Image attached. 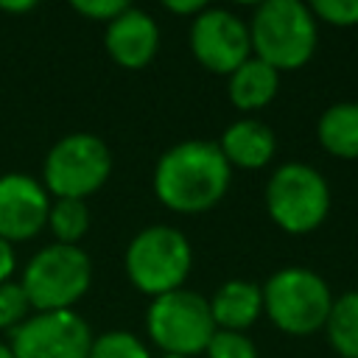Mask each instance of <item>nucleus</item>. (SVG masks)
Listing matches in <instances>:
<instances>
[{"mask_svg":"<svg viewBox=\"0 0 358 358\" xmlns=\"http://www.w3.org/2000/svg\"><path fill=\"white\" fill-rule=\"evenodd\" d=\"M70 8H73L76 14L92 20V22H103V25H106V22H112L117 14H123V11L129 8V3H126V0H73Z\"/></svg>","mask_w":358,"mask_h":358,"instance_id":"5701e85b","label":"nucleus"},{"mask_svg":"<svg viewBox=\"0 0 358 358\" xmlns=\"http://www.w3.org/2000/svg\"><path fill=\"white\" fill-rule=\"evenodd\" d=\"M162 6H165V11L179 14V17H190V20H193L199 11H204V3H201V0H165Z\"/></svg>","mask_w":358,"mask_h":358,"instance_id":"393cba45","label":"nucleus"},{"mask_svg":"<svg viewBox=\"0 0 358 358\" xmlns=\"http://www.w3.org/2000/svg\"><path fill=\"white\" fill-rule=\"evenodd\" d=\"M266 213L288 235H308L327 221L330 185L305 162H282L266 182Z\"/></svg>","mask_w":358,"mask_h":358,"instance_id":"0eeeda50","label":"nucleus"},{"mask_svg":"<svg viewBox=\"0 0 358 358\" xmlns=\"http://www.w3.org/2000/svg\"><path fill=\"white\" fill-rule=\"evenodd\" d=\"M263 313L285 336H313L324 330L333 291L327 280L308 266L277 268L263 285Z\"/></svg>","mask_w":358,"mask_h":358,"instance_id":"7ed1b4c3","label":"nucleus"},{"mask_svg":"<svg viewBox=\"0 0 358 358\" xmlns=\"http://www.w3.org/2000/svg\"><path fill=\"white\" fill-rule=\"evenodd\" d=\"M218 148H221L224 159L229 162V168L257 171L274 159L277 134L271 131L268 123H263L257 117H241L224 129Z\"/></svg>","mask_w":358,"mask_h":358,"instance_id":"ddd939ff","label":"nucleus"},{"mask_svg":"<svg viewBox=\"0 0 358 358\" xmlns=\"http://www.w3.org/2000/svg\"><path fill=\"white\" fill-rule=\"evenodd\" d=\"M0 358H14V355H11V350H8V344H6V341H0Z\"/></svg>","mask_w":358,"mask_h":358,"instance_id":"bb28decb","label":"nucleus"},{"mask_svg":"<svg viewBox=\"0 0 358 358\" xmlns=\"http://www.w3.org/2000/svg\"><path fill=\"white\" fill-rule=\"evenodd\" d=\"M232 168L218 143L182 140L165 148L154 165V196L162 207L179 215L213 210L229 190Z\"/></svg>","mask_w":358,"mask_h":358,"instance_id":"f257e3e1","label":"nucleus"},{"mask_svg":"<svg viewBox=\"0 0 358 358\" xmlns=\"http://www.w3.org/2000/svg\"><path fill=\"white\" fill-rule=\"evenodd\" d=\"M280 90V73L260 62L257 56H249L238 70L227 76V95L229 103L241 112H257L274 101Z\"/></svg>","mask_w":358,"mask_h":358,"instance_id":"2eb2a0df","label":"nucleus"},{"mask_svg":"<svg viewBox=\"0 0 358 358\" xmlns=\"http://www.w3.org/2000/svg\"><path fill=\"white\" fill-rule=\"evenodd\" d=\"M87 358H151V352L131 330H106L92 338Z\"/></svg>","mask_w":358,"mask_h":358,"instance_id":"6ab92c4d","label":"nucleus"},{"mask_svg":"<svg viewBox=\"0 0 358 358\" xmlns=\"http://www.w3.org/2000/svg\"><path fill=\"white\" fill-rule=\"evenodd\" d=\"M207 302L215 330L246 333L263 316V294L252 280H227L213 291Z\"/></svg>","mask_w":358,"mask_h":358,"instance_id":"4468645a","label":"nucleus"},{"mask_svg":"<svg viewBox=\"0 0 358 358\" xmlns=\"http://www.w3.org/2000/svg\"><path fill=\"white\" fill-rule=\"evenodd\" d=\"M103 48L117 67L143 70L159 50V25L148 11L129 6L123 14L106 22Z\"/></svg>","mask_w":358,"mask_h":358,"instance_id":"f8f14e48","label":"nucleus"},{"mask_svg":"<svg viewBox=\"0 0 358 358\" xmlns=\"http://www.w3.org/2000/svg\"><path fill=\"white\" fill-rule=\"evenodd\" d=\"M95 333L76 310L31 313L20 327L8 333V350L14 358H87Z\"/></svg>","mask_w":358,"mask_h":358,"instance_id":"1a4fd4ad","label":"nucleus"},{"mask_svg":"<svg viewBox=\"0 0 358 358\" xmlns=\"http://www.w3.org/2000/svg\"><path fill=\"white\" fill-rule=\"evenodd\" d=\"M324 333L341 358H358V288L333 299Z\"/></svg>","mask_w":358,"mask_h":358,"instance_id":"f3484780","label":"nucleus"},{"mask_svg":"<svg viewBox=\"0 0 358 358\" xmlns=\"http://www.w3.org/2000/svg\"><path fill=\"white\" fill-rule=\"evenodd\" d=\"M207 358H257V344L246 333L215 330L204 347Z\"/></svg>","mask_w":358,"mask_h":358,"instance_id":"412c9836","label":"nucleus"},{"mask_svg":"<svg viewBox=\"0 0 358 358\" xmlns=\"http://www.w3.org/2000/svg\"><path fill=\"white\" fill-rule=\"evenodd\" d=\"M319 145L338 159H358V101H338L316 120Z\"/></svg>","mask_w":358,"mask_h":358,"instance_id":"dca6fc26","label":"nucleus"},{"mask_svg":"<svg viewBox=\"0 0 358 358\" xmlns=\"http://www.w3.org/2000/svg\"><path fill=\"white\" fill-rule=\"evenodd\" d=\"M187 39L196 62L215 76H229L252 56L249 25L229 8L204 6V11L190 20Z\"/></svg>","mask_w":358,"mask_h":358,"instance_id":"9d476101","label":"nucleus"},{"mask_svg":"<svg viewBox=\"0 0 358 358\" xmlns=\"http://www.w3.org/2000/svg\"><path fill=\"white\" fill-rule=\"evenodd\" d=\"M14 268H17V252H14V246L8 241L0 238V282L11 280Z\"/></svg>","mask_w":358,"mask_h":358,"instance_id":"b1692460","label":"nucleus"},{"mask_svg":"<svg viewBox=\"0 0 358 358\" xmlns=\"http://www.w3.org/2000/svg\"><path fill=\"white\" fill-rule=\"evenodd\" d=\"M31 302L20 285V280H6L0 282V330H14L31 316Z\"/></svg>","mask_w":358,"mask_h":358,"instance_id":"aec40b11","label":"nucleus"},{"mask_svg":"<svg viewBox=\"0 0 358 358\" xmlns=\"http://www.w3.org/2000/svg\"><path fill=\"white\" fill-rule=\"evenodd\" d=\"M145 333L151 344L162 350V355H201L215 333L207 296L190 288L154 296L145 310Z\"/></svg>","mask_w":358,"mask_h":358,"instance_id":"6e6552de","label":"nucleus"},{"mask_svg":"<svg viewBox=\"0 0 358 358\" xmlns=\"http://www.w3.org/2000/svg\"><path fill=\"white\" fill-rule=\"evenodd\" d=\"M20 285L34 313L73 310L92 285V260L81 246L53 241L25 263Z\"/></svg>","mask_w":358,"mask_h":358,"instance_id":"39448f33","label":"nucleus"},{"mask_svg":"<svg viewBox=\"0 0 358 358\" xmlns=\"http://www.w3.org/2000/svg\"><path fill=\"white\" fill-rule=\"evenodd\" d=\"M112 173V151L92 131H70L50 145L42 162V187L53 199H87Z\"/></svg>","mask_w":358,"mask_h":358,"instance_id":"423d86ee","label":"nucleus"},{"mask_svg":"<svg viewBox=\"0 0 358 358\" xmlns=\"http://www.w3.org/2000/svg\"><path fill=\"white\" fill-rule=\"evenodd\" d=\"M316 22H327L333 28L358 25V0H316L310 3Z\"/></svg>","mask_w":358,"mask_h":358,"instance_id":"4be33fe9","label":"nucleus"},{"mask_svg":"<svg viewBox=\"0 0 358 358\" xmlns=\"http://www.w3.org/2000/svg\"><path fill=\"white\" fill-rule=\"evenodd\" d=\"M123 268L129 282L154 299L185 288V280L193 268V246L182 229L151 224L129 241L123 252Z\"/></svg>","mask_w":358,"mask_h":358,"instance_id":"20e7f679","label":"nucleus"},{"mask_svg":"<svg viewBox=\"0 0 358 358\" xmlns=\"http://www.w3.org/2000/svg\"><path fill=\"white\" fill-rule=\"evenodd\" d=\"M249 25L252 56L277 73L305 67L319 42V22L302 0H266L255 8Z\"/></svg>","mask_w":358,"mask_h":358,"instance_id":"f03ea898","label":"nucleus"},{"mask_svg":"<svg viewBox=\"0 0 358 358\" xmlns=\"http://www.w3.org/2000/svg\"><path fill=\"white\" fill-rule=\"evenodd\" d=\"M56 243H70L78 246V241L90 229V207L81 199H50L48 210V224H45Z\"/></svg>","mask_w":358,"mask_h":358,"instance_id":"a211bd4d","label":"nucleus"},{"mask_svg":"<svg viewBox=\"0 0 358 358\" xmlns=\"http://www.w3.org/2000/svg\"><path fill=\"white\" fill-rule=\"evenodd\" d=\"M36 3L34 0H25V3H0V11H8V14H22V11H34Z\"/></svg>","mask_w":358,"mask_h":358,"instance_id":"a878e982","label":"nucleus"},{"mask_svg":"<svg viewBox=\"0 0 358 358\" xmlns=\"http://www.w3.org/2000/svg\"><path fill=\"white\" fill-rule=\"evenodd\" d=\"M159 358H182V355H159Z\"/></svg>","mask_w":358,"mask_h":358,"instance_id":"cd10ccee","label":"nucleus"},{"mask_svg":"<svg viewBox=\"0 0 358 358\" xmlns=\"http://www.w3.org/2000/svg\"><path fill=\"white\" fill-rule=\"evenodd\" d=\"M50 196L28 173L11 171L0 176V238L14 243L36 238L48 224Z\"/></svg>","mask_w":358,"mask_h":358,"instance_id":"9b49d317","label":"nucleus"}]
</instances>
